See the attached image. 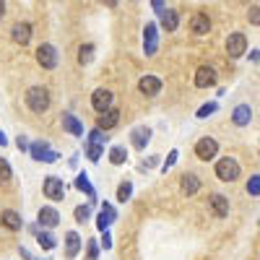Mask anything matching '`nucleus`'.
<instances>
[{
	"label": "nucleus",
	"mask_w": 260,
	"mask_h": 260,
	"mask_svg": "<svg viewBox=\"0 0 260 260\" xmlns=\"http://www.w3.org/2000/svg\"><path fill=\"white\" fill-rule=\"evenodd\" d=\"M24 102H26V107L31 112L42 115V112L50 110V91L45 89V86H31V89L26 91V96H24Z\"/></svg>",
	"instance_id": "f257e3e1"
},
{
	"label": "nucleus",
	"mask_w": 260,
	"mask_h": 260,
	"mask_svg": "<svg viewBox=\"0 0 260 260\" xmlns=\"http://www.w3.org/2000/svg\"><path fill=\"white\" fill-rule=\"evenodd\" d=\"M213 172H216V177H219L221 182H237L240 180V164H237V159H232V156L219 159Z\"/></svg>",
	"instance_id": "f03ea898"
},
{
	"label": "nucleus",
	"mask_w": 260,
	"mask_h": 260,
	"mask_svg": "<svg viewBox=\"0 0 260 260\" xmlns=\"http://www.w3.org/2000/svg\"><path fill=\"white\" fill-rule=\"evenodd\" d=\"M104 143H107V136L102 133V127H94L91 136H89V143H86V156H89L91 161H99Z\"/></svg>",
	"instance_id": "7ed1b4c3"
},
{
	"label": "nucleus",
	"mask_w": 260,
	"mask_h": 260,
	"mask_svg": "<svg viewBox=\"0 0 260 260\" xmlns=\"http://www.w3.org/2000/svg\"><path fill=\"white\" fill-rule=\"evenodd\" d=\"M29 154H31V159L34 161H47V164H52V161H57V151H52L50 148V143L47 141H37V143H31L29 146Z\"/></svg>",
	"instance_id": "20e7f679"
},
{
	"label": "nucleus",
	"mask_w": 260,
	"mask_h": 260,
	"mask_svg": "<svg viewBox=\"0 0 260 260\" xmlns=\"http://www.w3.org/2000/svg\"><path fill=\"white\" fill-rule=\"evenodd\" d=\"M247 52V37L242 34V31H234V34H229L226 37V55L229 57H242Z\"/></svg>",
	"instance_id": "39448f33"
},
{
	"label": "nucleus",
	"mask_w": 260,
	"mask_h": 260,
	"mask_svg": "<svg viewBox=\"0 0 260 260\" xmlns=\"http://www.w3.org/2000/svg\"><path fill=\"white\" fill-rule=\"evenodd\" d=\"M37 62H39L45 71L57 68V50H55L52 45H39V47H37Z\"/></svg>",
	"instance_id": "423d86ee"
},
{
	"label": "nucleus",
	"mask_w": 260,
	"mask_h": 260,
	"mask_svg": "<svg viewBox=\"0 0 260 260\" xmlns=\"http://www.w3.org/2000/svg\"><path fill=\"white\" fill-rule=\"evenodd\" d=\"M42 190H45V198H50V201H62L65 198V182L60 177H55V175H50L45 180Z\"/></svg>",
	"instance_id": "0eeeda50"
},
{
	"label": "nucleus",
	"mask_w": 260,
	"mask_h": 260,
	"mask_svg": "<svg viewBox=\"0 0 260 260\" xmlns=\"http://www.w3.org/2000/svg\"><path fill=\"white\" fill-rule=\"evenodd\" d=\"M216 154H219V143L213 138H201L195 143V156L201 161H211V159H216Z\"/></svg>",
	"instance_id": "6e6552de"
},
{
	"label": "nucleus",
	"mask_w": 260,
	"mask_h": 260,
	"mask_svg": "<svg viewBox=\"0 0 260 260\" xmlns=\"http://www.w3.org/2000/svg\"><path fill=\"white\" fill-rule=\"evenodd\" d=\"M159 50V31H156V24H146L143 29V52L148 57H154Z\"/></svg>",
	"instance_id": "1a4fd4ad"
},
{
	"label": "nucleus",
	"mask_w": 260,
	"mask_h": 260,
	"mask_svg": "<svg viewBox=\"0 0 260 260\" xmlns=\"http://www.w3.org/2000/svg\"><path fill=\"white\" fill-rule=\"evenodd\" d=\"M37 224H39L42 229H55V226L60 224V213H57L52 206H42L39 213H37Z\"/></svg>",
	"instance_id": "9d476101"
},
{
	"label": "nucleus",
	"mask_w": 260,
	"mask_h": 260,
	"mask_svg": "<svg viewBox=\"0 0 260 260\" xmlns=\"http://www.w3.org/2000/svg\"><path fill=\"white\" fill-rule=\"evenodd\" d=\"M208 206H211V213L216 216V219H226L229 216V198L221 192H213L208 198Z\"/></svg>",
	"instance_id": "9b49d317"
},
{
	"label": "nucleus",
	"mask_w": 260,
	"mask_h": 260,
	"mask_svg": "<svg viewBox=\"0 0 260 260\" xmlns=\"http://www.w3.org/2000/svg\"><path fill=\"white\" fill-rule=\"evenodd\" d=\"M112 91L110 89H96L94 94H91V107L96 112H107V110H112Z\"/></svg>",
	"instance_id": "f8f14e48"
},
{
	"label": "nucleus",
	"mask_w": 260,
	"mask_h": 260,
	"mask_svg": "<svg viewBox=\"0 0 260 260\" xmlns=\"http://www.w3.org/2000/svg\"><path fill=\"white\" fill-rule=\"evenodd\" d=\"M195 86H198V89H211V86H216V71L211 65H201V68L195 71Z\"/></svg>",
	"instance_id": "ddd939ff"
},
{
	"label": "nucleus",
	"mask_w": 260,
	"mask_h": 260,
	"mask_svg": "<svg viewBox=\"0 0 260 260\" xmlns=\"http://www.w3.org/2000/svg\"><path fill=\"white\" fill-rule=\"evenodd\" d=\"M190 31L198 34V37L208 34V31H211V18H208V13H203V11L195 13V16L190 18Z\"/></svg>",
	"instance_id": "4468645a"
},
{
	"label": "nucleus",
	"mask_w": 260,
	"mask_h": 260,
	"mask_svg": "<svg viewBox=\"0 0 260 260\" xmlns=\"http://www.w3.org/2000/svg\"><path fill=\"white\" fill-rule=\"evenodd\" d=\"M11 39L16 42V45H29V39H31V24H26V21H21V24H16L11 29Z\"/></svg>",
	"instance_id": "2eb2a0df"
},
{
	"label": "nucleus",
	"mask_w": 260,
	"mask_h": 260,
	"mask_svg": "<svg viewBox=\"0 0 260 260\" xmlns=\"http://www.w3.org/2000/svg\"><path fill=\"white\" fill-rule=\"evenodd\" d=\"M138 91L146 94V96H156V94L161 91V81H159L156 76H143V78L138 81Z\"/></svg>",
	"instance_id": "dca6fc26"
},
{
	"label": "nucleus",
	"mask_w": 260,
	"mask_h": 260,
	"mask_svg": "<svg viewBox=\"0 0 260 260\" xmlns=\"http://www.w3.org/2000/svg\"><path fill=\"white\" fill-rule=\"evenodd\" d=\"M250 120H252V107L250 104H237L234 112H232V122L237 127H245V125H250Z\"/></svg>",
	"instance_id": "f3484780"
},
{
	"label": "nucleus",
	"mask_w": 260,
	"mask_h": 260,
	"mask_svg": "<svg viewBox=\"0 0 260 260\" xmlns=\"http://www.w3.org/2000/svg\"><path fill=\"white\" fill-rule=\"evenodd\" d=\"M0 224H3L6 229H11V232H18L21 226H24V219H21L16 211L6 208V211H0Z\"/></svg>",
	"instance_id": "a211bd4d"
},
{
	"label": "nucleus",
	"mask_w": 260,
	"mask_h": 260,
	"mask_svg": "<svg viewBox=\"0 0 260 260\" xmlns=\"http://www.w3.org/2000/svg\"><path fill=\"white\" fill-rule=\"evenodd\" d=\"M159 16H161V29H164V31H177V26H180V13H177L175 8H164Z\"/></svg>",
	"instance_id": "6ab92c4d"
},
{
	"label": "nucleus",
	"mask_w": 260,
	"mask_h": 260,
	"mask_svg": "<svg viewBox=\"0 0 260 260\" xmlns=\"http://www.w3.org/2000/svg\"><path fill=\"white\" fill-rule=\"evenodd\" d=\"M180 190H182V195H195L201 190V180H198V175H192V172H187V175H182V180H180Z\"/></svg>",
	"instance_id": "aec40b11"
},
{
	"label": "nucleus",
	"mask_w": 260,
	"mask_h": 260,
	"mask_svg": "<svg viewBox=\"0 0 260 260\" xmlns=\"http://www.w3.org/2000/svg\"><path fill=\"white\" fill-rule=\"evenodd\" d=\"M117 122H120V112L117 110L99 112V117H96V127H102V130H112Z\"/></svg>",
	"instance_id": "412c9836"
},
{
	"label": "nucleus",
	"mask_w": 260,
	"mask_h": 260,
	"mask_svg": "<svg viewBox=\"0 0 260 260\" xmlns=\"http://www.w3.org/2000/svg\"><path fill=\"white\" fill-rule=\"evenodd\" d=\"M115 219H117L115 208H112L110 203H104V206H102V213H99V219H96V226H99V232H107V226H110Z\"/></svg>",
	"instance_id": "4be33fe9"
},
{
	"label": "nucleus",
	"mask_w": 260,
	"mask_h": 260,
	"mask_svg": "<svg viewBox=\"0 0 260 260\" xmlns=\"http://www.w3.org/2000/svg\"><path fill=\"white\" fill-rule=\"evenodd\" d=\"M148 141H151V130L148 127H136L133 133H130V143H133L138 151H143L148 146Z\"/></svg>",
	"instance_id": "5701e85b"
},
{
	"label": "nucleus",
	"mask_w": 260,
	"mask_h": 260,
	"mask_svg": "<svg viewBox=\"0 0 260 260\" xmlns=\"http://www.w3.org/2000/svg\"><path fill=\"white\" fill-rule=\"evenodd\" d=\"M81 252V237L76 234V232H68L65 234V257H76Z\"/></svg>",
	"instance_id": "b1692460"
},
{
	"label": "nucleus",
	"mask_w": 260,
	"mask_h": 260,
	"mask_svg": "<svg viewBox=\"0 0 260 260\" xmlns=\"http://www.w3.org/2000/svg\"><path fill=\"white\" fill-rule=\"evenodd\" d=\"M62 127L68 130L71 136H76V138H81V136H83V125H81V122H78L73 115H68V112L62 115Z\"/></svg>",
	"instance_id": "393cba45"
},
{
	"label": "nucleus",
	"mask_w": 260,
	"mask_h": 260,
	"mask_svg": "<svg viewBox=\"0 0 260 260\" xmlns=\"http://www.w3.org/2000/svg\"><path fill=\"white\" fill-rule=\"evenodd\" d=\"M31 232L37 234V245L42 247V250H55V245H57V240L50 234V232H37V226H31Z\"/></svg>",
	"instance_id": "a878e982"
},
{
	"label": "nucleus",
	"mask_w": 260,
	"mask_h": 260,
	"mask_svg": "<svg viewBox=\"0 0 260 260\" xmlns=\"http://www.w3.org/2000/svg\"><path fill=\"white\" fill-rule=\"evenodd\" d=\"M91 60H94V45H91V42H86V45L78 47V62L81 65H89Z\"/></svg>",
	"instance_id": "bb28decb"
},
{
	"label": "nucleus",
	"mask_w": 260,
	"mask_h": 260,
	"mask_svg": "<svg viewBox=\"0 0 260 260\" xmlns=\"http://www.w3.org/2000/svg\"><path fill=\"white\" fill-rule=\"evenodd\" d=\"M76 187H78V190H83L91 201L96 198V190L91 187V182H89V177H86V175H78V177H76Z\"/></svg>",
	"instance_id": "cd10ccee"
},
{
	"label": "nucleus",
	"mask_w": 260,
	"mask_h": 260,
	"mask_svg": "<svg viewBox=\"0 0 260 260\" xmlns=\"http://www.w3.org/2000/svg\"><path fill=\"white\" fill-rule=\"evenodd\" d=\"M125 159H127V151H125V146H115V148L110 151V161H112L115 167L125 164Z\"/></svg>",
	"instance_id": "c85d7f7f"
},
{
	"label": "nucleus",
	"mask_w": 260,
	"mask_h": 260,
	"mask_svg": "<svg viewBox=\"0 0 260 260\" xmlns=\"http://www.w3.org/2000/svg\"><path fill=\"white\" fill-rule=\"evenodd\" d=\"M130 195H133V185H130V182H122V185L117 187V201H120V203H127Z\"/></svg>",
	"instance_id": "c756f323"
},
{
	"label": "nucleus",
	"mask_w": 260,
	"mask_h": 260,
	"mask_svg": "<svg viewBox=\"0 0 260 260\" xmlns=\"http://www.w3.org/2000/svg\"><path fill=\"white\" fill-rule=\"evenodd\" d=\"M247 192L252 195V198H260V175H252L247 180Z\"/></svg>",
	"instance_id": "7c9ffc66"
},
{
	"label": "nucleus",
	"mask_w": 260,
	"mask_h": 260,
	"mask_svg": "<svg viewBox=\"0 0 260 260\" xmlns=\"http://www.w3.org/2000/svg\"><path fill=\"white\" fill-rule=\"evenodd\" d=\"M73 213H76V221H78V224H83V221H89V216H91V208H89V206H78V208H76Z\"/></svg>",
	"instance_id": "2f4dec72"
},
{
	"label": "nucleus",
	"mask_w": 260,
	"mask_h": 260,
	"mask_svg": "<svg viewBox=\"0 0 260 260\" xmlns=\"http://www.w3.org/2000/svg\"><path fill=\"white\" fill-rule=\"evenodd\" d=\"M216 110H219V104H216V102H208V104H203L201 110H198V117H201V120H206V117H208V115H213Z\"/></svg>",
	"instance_id": "473e14b6"
},
{
	"label": "nucleus",
	"mask_w": 260,
	"mask_h": 260,
	"mask_svg": "<svg viewBox=\"0 0 260 260\" xmlns=\"http://www.w3.org/2000/svg\"><path fill=\"white\" fill-rule=\"evenodd\" d=\"M13 177V172H11V164L6 159H0V182H8Z\"/></svg>",
	"instance_id": "72a5a7b5"
},
{
	"label": "nucleus",
	"mask_w": 260,
	"mask_h": 260,
	"mask_svg": "<svg viewBox=\"0 0 260 260\" xmlns=\"http://www.w3.org/2000/svg\"><path fill=\"white\" fill-rule=\"evenodd\" d=\"M247 21H250L252 26H260V6H252L247 11Z\"/></svg>",
	"instance_id": "f704fd0d"
},
{
	"label": "nucleus",
	"mask_w": 260,
	"mask_h": 260,
	"mask_svg": "<svg viewBox=\"0 0 260 260\" xmlns=\"http://www.w3.org/2000/svg\"><path fill=\"white\" fill-rule=\"evenodd\" d=\"M86 260H99V247H96L94 240L89 242V247H86Z\"/></svg>",
	"instance_id": "c9c22d12"
},
{
	"label": "nucleus",
	"mask_w": 260,
	"mask_h": 260,
	"mask_svg": "<svg viewBox=\"0 0 260 260\" xmlns=\"http://www.w3.org/2000/svg\"><path fill=\"white\" fill-rule=\"evenodd\" d=\"M177 156H180L177 151H172V154L167 156V161H164V167H161V169H164V172H167V169H172V167H175V161H177Z\"/></svg>",
	"instance_id": "e433bc0d"
},
{
	"label": "nucleus",
	"mask_w": 260,
	"mask_h": 260,
	"mask_svg": "<svg viewBox=\"0 0 260 260\" xmlns=\"http://www.w3.org/2000/svg\"><path fill=\"white\" fill-rule=\"evenodd\" d=\"M16 146H18V148H21V151H26V148H29V146H31V143H29V141H26V138H24V136H18V141H16Z\"/></svg>",
	"instance_id": "4c0bfd02"
},
{
	"label": "nucleus",
	"mask_w": 260,
	"mask_h": 260,
	"mask_svg": "<svg viewBox=\"0 0 260 260\" xmlns=\"http://www.w3.org/2000/svg\"><path fill=\"white\" fill-rule=\"evenodd\" d=\"M102 245H104V250H110V247H112V237L107 234V232H104V237H102Z\"/></svg>",
	"instance_id": "58836bf2"
},
{
	"label": "nucleus",
	"mask_w": 260,
	"mask_h": 260,
	"mask_svg": "<svg viewBox=\"0 0 260 260\" xmlns=\"http://www.w3.org/2000/svg\"><path fill=\"white\" fill-rule=\"evenodd\" d=\"M151 6H154L156 13H161V11H164V0H151Z\"/></svg>",
	"instance_id": "ea45409f"
},
{
	"label": "nucleus",
	"mask_w": 260,
	"mask_h": 260,
	"mask_svg": "<svg viewBox=\"0 0 260 260\" xmlns=\"http://www.w3.org/2000/svg\"><path fill=\"white\" fill-rule=\"evenodd\" d=\"M99 3H104L107 8H117V0H99Z\"/></svg>",
	"instance_id": "a19ab883"
},
{
	"label": "nucleus",
	"mask_w": 260,
	"mask_h": 260,
	"mask_svg": "<svg viewBox=\"0 0 260 260\" xmlns=\"http://www.w3.org/2000/svg\"><path fill=\"white\" fill-rule=\"evenodd\" d=\"M3 16H6V0H0V21H3Z\"/></svg>",
	"instance_id": "79ce46f5"
},
{
	"label": "nucleus",
	"mask_w": 260,
	"mask_h": 260,
	"mask_svg": "<svg viewBox=\"0 0 260 260\" xmlns=\"http://www.w3.org/2000/svg\"><path fill=\"white\" fill-rule=\"evenodd\" d=\"M0 146H8V138H6V133L0 130Z\"/></svg>",
	"instance_id": "37998d69"
},
{
	"label": "nucleus",
	"mask_w": 260,
	"mask_h": 260,
	"mask_svg": "<svg viewBox=\"0 0 260 260\" xmlns=\"http://www.w3.org/2000/svg\"><path fill=\"white\" fill-rule=\"evenodd\" d=\"M250 57H252V60H255V62H257V60H260V50H255V52H252V55H250Z\"/></svg>",
	"instance_id": "c03bdc74"
}]
</instances>
